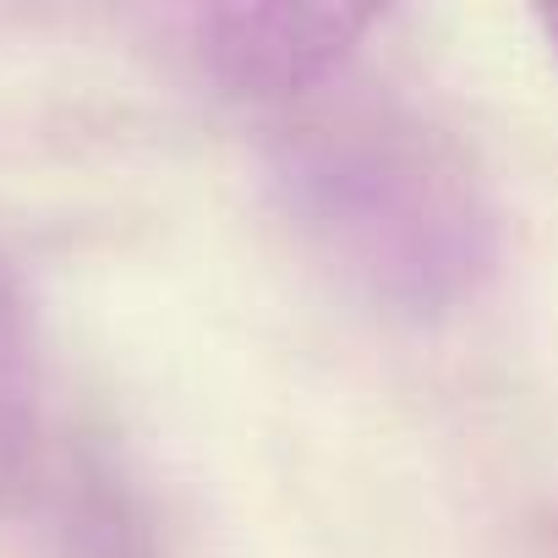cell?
I'll list each match as a JSON object with an SVG mask.
<instances>
[{
	"instance_id": "3",
	"label": "cell",
	"mask_w": 558,
	"mask_h": 558,
	"mask_svg": "<svg viewBox=\"0 0 558 558\" xmlns=\"http://www.w3.org/2000/svg\"><path fill=\"white\" fill-rule=\"evenodd\" d=\"M39 433V340L17 279L0 263V487H7Z\"/></svg>"
},
{
	"instance_id": "1",
	"label": "cell",
	"mask_w": 558,
	"mask_h": 558,
	"mask_svg": "<svg viewBox=\"0 0 558 558\" xmlns=\"http://www.w3.org/2000/svg\"><path fill=\"white\" fill-rule=\"evenodd\" d=\"M263 175L296 241L389 318L438 324L498 274V203L460 137L351 72L268 116Z\"/></svg>"
},
{
	"instance_id": "2",
	"label": "cell",
	"mask_w": 558,
	"mask_h": 558,
	"mask_svg": "<svg viewBox=\"0 0 558 558\" xmlns=\"http://www.w3.org/2000/svg\"><path fill=\"white\" fill-rule=\"evenodd\" d=\"M378 23V7H186L175 17L192 72L263 116L340 83Z\"/></svg>"
},
{
	"instance_id": "4",
	"label": "cell",
	"mask_w": 558,
	"mask_h": 558,
	"mask_svg": "<svg viewBox=\"0 0 558 558\" xmlns=\"http://www.w3.org/2000/svg\"><path fill=\"white\" fill-rule=\"evenodd\" d=\"M536 23H542V34H547V45H553V56H558V12H542Z\"/></svg>"
}]
</instances>
